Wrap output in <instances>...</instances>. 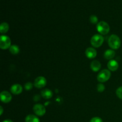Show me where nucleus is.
<instances>
[{"label":"nucleus","instance_id":"1","mask_svg":"<svg viewBox=\"0 0 122 122\" xmlns=\"http://www.w3.org/2000/svg\"><path fill=\"white\" fill-rule=\"evenodd\" d=\"M108 45L113 50H117L121 45L120 38L116 35H112L108 38Z\"/></svg>","mask_w":122,"mask_h":122},{"label":"nucleus","instance_id":"2","mask_svg":"<svg viewBox=\"0 0 122 122\" xmlns=\"http://www.w3.org/2000/svg\"><path fill=\"white\" fill-rule=\"evenodd\" d=\"M104 40V39L102 36H101V35L96 34L91 38V44L94 47L99 48L103 44Z\"/></svg>","mask_w":122,"mask_h":122},{"label":"nucleus","instance_id":"3","mask_svg":"<svg viewBox=\"0 0 122 122\" xmlns=\"http://www.w3.org/2000/svg\"><path fill=\"white\" fill-rule=\"evenodd\" d=\"M97 29L99 33L102 35H106L109 32L110 26L106 21H101L97 23Z\"/></svg>","mask_w":122,"mask_h":122},{"label":"nucleus","instance_id":"4","mask_svg":"<svg viewBox=\"0 0 122 122\" xmlns=\"http://www.w3.org/2000/svg\"><path fill=\"white\" fill-rule=\"evenodd\" d=\"M111 76V73L110 70L104 69L100 71L97 76V79L100 82H107Z\"/></svg>","mask_w":122,"mask_h":122},{"label":"nucleus","instance_id":"5","mask_svg":"<svg viewBox=\"0 0 122 122\" xmlns=\"http://www.w3.org/2000/svg\"><path fill=\"white\" fill-rule=\"evenodd\" d=\"M11 46V39L6 35H1L0 37V47L2 50H7Z\"/></svg>","mask_w":122,"mask_h":122},{"label":"nucleus","instance_id":"6","mask_svg":"<svg viewBox=\"0 0 122 122\" xmlns=\"http://www.w3.org/2000/svg\"><path fill=\"white\" fill-rule=\"evenodd\" d=\"M33 110L35 114L38 116H43L46 113V109L43 105L41 104H35L33 107Z\"/></svg>","mask_w":122,"mask_h":122},{"label":"nucleus","instance_id":"7","mask_svg":"<svg viewBox=\"0 0 122 122\" xmlns=\"http://www.w3.org/2000/svg\"><path fill=\"white\" fill-rule=\"evenodd\" d=\"M46 85V80L43 76H39L35 80L34 86L37 88H42Z\"/></svg>","mask_w":122,"mask_h":122},{"label":"nucleus","instance_id":"8","mask_svg":"<svg viewBox=\"0 0 122 122\" xmlns=\"http://www.w3.org/2000/svg\"><path fill=\"white\" fill-rule=\"evenodd\" d=\"M1 101L4 103H8L10 102L12 99V96L8 92L2 91L1 93Z\"/></svg>","mask_w":122,"mask_h":122},{"label":"nucleus","instance_id":"9","mask_svg":"<svg viewBox=\"0 0 122 122\" xmlns=\"http://www.w3.org/2000/svg\"><path fill=\"white\" fill-rule=\"evenodd\" d=\"M107 67L110 71H116L119 68V63L117 61L114 60H112L108 61V64H107Z\"/></svg>","mask_w":122,"mask_h":122},{"label":"nucleus","instance_id":"10","mask_svg":"<svg viewBox=\"0 0 122 122\" xmlns=\"http://www.w3.org/2000/svg\"><path fill=\"white\" fill-rule=\"evenodd\" d=\"M23 88L20 84H14L11 87V92L14 95H19L21 94Z\"/></svg>","mask_w":122,"mask_h":122},{"label":"nucleus","instance_id":"11","mask_svg":"<svg viewBox=\"0 0 122 122\" xmlns=\"http://www.w3.org/2000/svg\"><path fill=\"white\" fill-rule=\"evenodd\" d=\"M85 54L88 58L92 59L97 56V51L95 50V49L93 48H88L86 50Z\"/></svg>","mask_w":122,"mask_h":122},{"label":"nucleus","instance_id":"12","mask_svg":"<svg viewBox=\"0 0 122 122\" xmlns=\"http://www.w3.org/2000/svg\"><path fill=\"white\" fill-rule=\"evenodd\" d=\"M101 64L98 61L94 60L92 61L91 63V69L93 71H98L101 69Z\"/></svg>","mask_w":122,"mask_h":122},{"label":"nucleus","instance_id":"13","mask_svg":"<svg viewBox=\"0 0 122 122\" xmlns=\"http://www.w3.org/2000/svg\"><path fill=\"white\" fill-rule=\"evenodd\" d=\"M52 92L50 89H45L41 91V95L45 99H50L52 97Z\"/></svg>","mask_w":122,"mask_h":122},{"label":"nucleus","instance_id":"14","mask_svg":"<svg viewBox=\"0 0 122 122\" xmlns=\"http://www.w3.org/2000/svg\"><path fill=\"white\" fill-rule=\"evenodd\" d=\"M115 52L112 50H107V51H105L104 54V58L107 60H112V58H113L115 56Z\"/></svg>","mask_w":122,"mask_h":122},{"label":"nucleus","instance_id":"15","mask_svg":"<svg viewBox=\"0 0 122 122\" xmlns=\"http://www.w3.org/2000/svg\"><path fill=\"white\" fill-rule=\"evenodd\" d=\"M25 122H40L39 119L36 116L33 115V114H29L27 116L25 119Z\"/></svg>","mask_w":122,"mask_h":122},{"label":"nucleus","instance_id":"16","mask_svg":"<svg viewBox=\"0 0 122 122\" xmlns=\"http://www.w3.org/2000/svg\"><path fill=\"white\" fill-rule=\"evenodd\" d=\"M9 30V25L7 23L3 22L1 24L0 26V32L1 33H5Z\"/></svg>","mask_w":122,"mask_h":122},{"label":"nucleus","instance_id":"17","mask_svg":"<svg viewBox=\"0 0 122 122\" xmlns=\"http://www.w3.org/2000/svg\"><path fill=\"white\" fill-rule=\"evenodd\" d=\"M9 51L12 54L16 55L18 53H19V52H20V49H19V47L17 45H11V46L10 47Z\"/></svg>","mask_w":122,"mask_h":122},{"label":"nucleus","instance_id":"18","mask_svg":"<svg viewBox=\"0 0 122 122\" xmlns=\"http://www.w3.org/2000/svg\"><path fill=\"white\" fill-rule=\"evenodd\" d=\"M89 20H90L91 23H92V24H97L98 23V18L95 15H91L89 18Z\"/></svg>","mask_w":122,"mask_h":122},{"label":"nucleus","instance_id":"19","mask_svg":"<svg viewBox=\"0 0 122 122\" xmlns=\"http://www.w3.org/2000/svg\"><path fill=\"white\" fill-rule=\"evenodd\" d=\"M116 95L118 98L122 100V86L119 87L116 90Z\"/></svg>","mask_w":122,"mask_h":122},{"label":"nucleus","instance_id":"20","mask_svg":"<svg viewBox=\"0 0 122 122\" xmlns=\"http://www.w3.org/2000/svg\"><path fill=\"white\" fill-rule=\"evenodd\" d=\"M104 89H105V86H104L103 84L100 83V84L98 85V86H97L98 91L100 92H103L104 91Z\"/></svg>","mask_w":122,"mask_h":122},{"label":"nucleus","instance_id":"21","mask_svg":"<svg viewBox=\"0 0 122 122\" xmlns=\"http://www.w3.org/2000/svg\"><path fill=\"white\" fill-rule=\"evenodd\" d=\"M32 87H33V84H32V83H30V82H27V83H26V84H25V89L27 91L30 90L32 88Z\"/></svg>","mask_w":122,"mask_h":122},{"label":"nucleus","instance_id":"22","mask_svg":"<svg viewBox=\"0 0 122 122\" xmlns=\"http://www.w3.org/2000/svg\"><path fill=\"white\" fill-rule=\"evenodd\" d=\"M89 122H103V121H102V120L100 117H93L92 119H91Z\"/></svg>","mask_w":122,"mask_h":122},{"label":"nucleus","instance_id":"23","mask_svg":"<svg viewBox=\"0 0 122 122\" xmlns=\"http://www.w3.org/2000/svg\"><path fill=\"white\" fill-rule=\"evenodd\" d=\"M13 122V121H12V120H9V119H7V120H4L3 122Z\"/></svg>","mask_w":122,"mask_h":122},{"label":"nucleus","instance_id":"24","mask_svg":"<svg viewBox=\"0 0 122 122\" xmlns=\"http://www.w3.org/2000/svg\"><path fill=\"white\" fill-rule=\"evenodd\" d=\"M0 110H1V115H2V112H3V108L2 107H0Z\"/></svg>","mask_w":122,"mask_h":122}]
</instances>
